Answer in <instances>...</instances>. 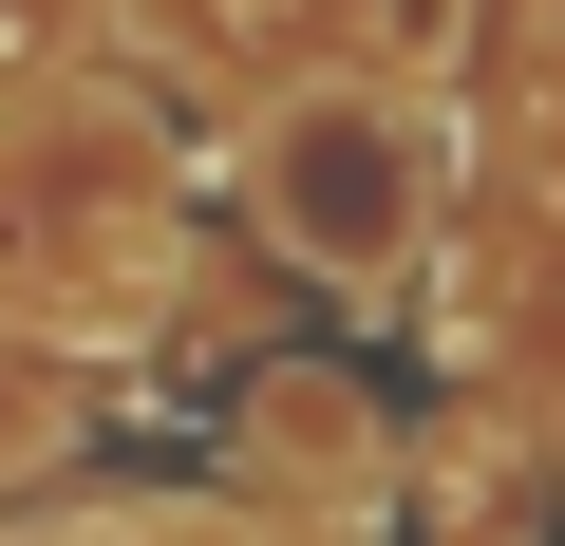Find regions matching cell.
Masks as SVG:
<instances>
[{
    "mask_svg": "<svg viewBox=\"0 0 565 546\" xmlns=\"http://www.w3.org/2000/svg\"><path fill=\"white\" fill-rule=\"evenodd\" d=\"M226 189H245V226L302 264V283L396 302L434 264V226H452V132H434V95H377V76H282L245 114Z\"/></svg>",
    "mask_w": 565,
    "mask_h": 546,
    "instance_id": "6da1fadb",
    "label": "cell"
},
{
    "mask_svg": "<svg viewBox=\"0 0 565 546\" xmlns=\"http://www.w3.org/2000/svg\"><path fill=\"white\" fill-rule=\"evenodd\" d=\"M527 527H546V452L471 415V433L434 452V546H527Z\"/></svg>",
    "mask_w": 565,
    "mask_h": 546,
    "instance_id": "3957f363",
    "label": "cell"
},
{
    "mask_svg": "<svg viewBox=\"0 0 565 546\" xmlns=\"http://www.w3.org/2000/svg\"><path fill=\"white\" fill-rule=\"evenodd\" d=\"M114 546H264V527H245V508H132Z\"/></svg>",
    "mask_w": 565,
    "mask_h": 546,
    "instance_id": "8992f818",
    "label": "cell"
},
{
    "mask_svg": "<svg viewBox=\"0 0 565 546\" xmlns=\"http://www.w3.org/2000/svg\"><path fill=\"white\" fill-rule=\"evenodd\" d=\"M226 471H245V490H340V508H359V490L396 471V433H377V396H359L340 358H264L245 415H226Z\"/></svg>",
    "mask_w": 565,
    "mask_h": 546,
    "instance_id": "7a4b0ae2",
    "label": "cell"
},
{
    "mask_svg": "<svg viewBox=\"0 0 565 546\" xmlns=\"http://www.w3.org/2000/svg\"><path fill=\"white\" fill-rule=\"evenodd\" d=\"M20 452H57V377H39V340H0V471Z\"/></svg>",
    "mask_w": 565,
    "mask_h": 546,
    "instance_id": "5b68a950",
    "label": "cell"
},
{
    "mask_svg": "<svg viewBox=\"0 0 565 546\" xmlns=\"http://www.w3.org/2000/svg\"><path fill=\"white\" fill-rule=\"evenodd\" d=\"M471 20H490V0H340V76H377V95H434V76L471 57Z\"/></svg>",
    "mask_w": 565,
    "mask_h": 546,
    "instance_id": "277c9868",
    "label": "cell"
}]
</instances>
